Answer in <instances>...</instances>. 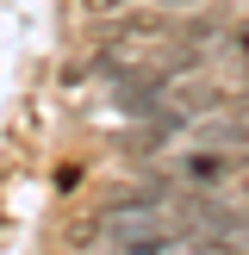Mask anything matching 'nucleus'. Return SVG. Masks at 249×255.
<instances>
[{
  "label": "nucleus",
  "mask_w": 249,
  "mask_h": 255,
  "mask_svg": "<svg viewBox=\"0 0 249 255\" xmlns=\"http://www.w3.org/2000/svg\"><path fill=\"white\" fill-rule=\"evenodd\" d=\"M187 125H193V119H187V106H181V100H174V106H156L149 119H137V131H124V156H137V162H143V156H156V149H168L174 137L187 131Z\"/></svg>",
  "instance_id": "f257e3e1"
},
{
  "label": "nucleus",
  "mask_w": 249,
  "mask_h": 255,
  "mask_svg": "<svg viewBox=\"0 0 249 255\" xmlns=\"http://www.w3.org/2000/svg\"><path fill=\"white\" fill-rule=\"evenodd\" d=\"M112 106H119L131 125L149 119L156 106H168V75H162V69H131V75L119 81V94H112Z\"/></svg>",
  "instance_id": "f03ea898"
},
{
  "label": "nucleus",
  "mask_w": 249,
  "mask_h": 255,
  "mask_svg": "<svg viewBox=\"0 0 249 255\" xmlns=\"http://www.w3.org/2000/svg\"><path fill=\"white\" fill-rule=\"evenodd\" d=\"M231 174H249V149H193V156H181V181L187 187H224Z\"/></svg>",
  "instance_id": "7ed1b4c3"
},
{
  "label": "nucleus",
  "mask_w": 249,
  "mask_h": 255,
  "mask_svg": "<svg viewBox=\"0 0 249 255\" xmlns=\"http://www.w3.org/2000/svg\"><path fill=\"white\" fill-rule=\"evenodd\" d=\"M199 137H206V149H231L237 156V149H249V119H212Z\"/></svg>",
  "instance_id": "20e7f679"
},
{
  "label": "nucleus",
  "mask_w": 249,
  "mask_h": 255,
  "mask_svg": "<svg viewBox=\"0 0 249 255\" xmlns=\"http://www.w3.org/2000/svg\"><path fill=\"white\" fill-rule=\"evenodd\" d=\"M156 62H162V75H168V81H174V75H199V69H206V44H181V50L168 44Z\"/></svg>",
  "instance_id": "39448f33"
},
{
  "label": "nucleus",
  "mask_w": 249,
  "mask_h": 255,
  "mask_svg": "<svg viewBox=\"0 0 249 255\" xmlns=\"http://www.w3.org/2000/svg\"><path fill=\"white\" fill-rule=\"evenodd\" d=\"M106 37H162V12H131V19L106 25Z\"/></svg>",
  "instance_id": "423d86ee"
},
{
  "label": "nucleus",
  "mask_w": 249,
  "mask_h": 255,
  "mask_svg": "<svg viewBox=\"0 0 249 255\" xmlns=\"http://www.w3.org/2000/svg\"><path fill=\"white\" fill-rule=\"evenodd\" d=\"M131 69H137V62L124 56V50H112V44H106V50H100V56H94V75H106V81H124V75H131Z\"/></svg>",
  "instance_id": "0eeeda50"
},
{
  "label": "nucleus",
  "mask_w": 249,
  "mask_h": 255,
  "mask_svg": "<svg viewBox=\"0 0 249 255\" xmlns=\"http://www.w3.org/2000/svg\"><path fill=\"white\" fill-rule=\"evenodd\" d=\"M174 249V231H149V237H131L124 255H168Z\"/></svg>",
  "instance_id": "6e6552de"
},
{
  "label": "nucleus",
  "mask_w": 249,
  "mask_h": 255,
  "mask_svg": "<svg viewBox=\"0 0 249 255\" xmlns=\"http://www.w3.org/2000/svg\"><path fill=\"white\" fill-rule=\"evenodd\" d=\"M224 25H231V19H187V25H181V44H212Z\"/></svg>",
  "instance_id": "1a4fd4ad"
},
{
  "label": "nucleus",
  "mask_w": 249,
  "mask_h": 255,
  "mask_svg": "<svg viewBox=\"0 0 249 255\" xmlns=\"http://www.w3.org/2000/svg\"><path fill=\"white\" fill-rule=\"evenodd\" d=\"M100 231H106V218H81V224H69V243H94Z\"/></svg>",
  "instance_id": "9d476101"
},
{
  "label": "nucleus",
  "mask_w": 249,
  "mask_h": 255,
  "mask_svg": "<svg viewBox=\"0 0 249 255\" xmlns=\"http://www.w3.org/2000/svg\"><path fill=\"white\" fill-rule=\"evenodd\" d=\"M237 81L249 87V50H243V56H237Z\"/></svg>",
  "instance_id": "9b49d317"
},
{
  "label": "nucleus",
  "mask_w": 249,
  "mask_h": 255,
  "mask_svg": "<svg viewBox=\"0 0 249 255\" xmlns=\"http://www.w3.org/2000/svg\"><path fill=\"white\" fill-rule=\"evenodd\" d=\"M112 6H124V0H94V12H112Z\"/></svg>",
  "instance_id": "f8f14e48"
},
{
  "label": "nucleus",
  "mask_w": 249,
  "mask_h": 255,
  "mask_svg": "<svg viewBox=\"0 0 249 255\" xmlns=\"http://www.w3.org/2000/svg\"><path fill=\"white\" fill-rule=\"evenodd\" d=\"M162 6H181V12H187V6H199V0H162Z\"/></svg>",
  "instance_id": "ddd939ff"
},
{
  "label": "nucleus",
  "mask_w": 249,
  "mask_h": 255,
  "mask_svg": "<svg viewBox=\"0 0 249 255\" xmlns=\"http://www.w3.org/2000/svg\"><path fill=\"white\" fill-rule=\"evenodd\" d=\"M243 112H249V87H243Z\"/></svg>",
  "instance_id": "4468645a"
}]
</instances>
